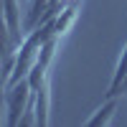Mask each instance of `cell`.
<instances>
[{"mask_svg":"<svg viewBox=\"0 0 127 127\" xmlns=\"http://www.w3.org/2000/svg\"><path fill=\"white\" fill-rule=\"evenodd\" d=\"M23 10H20V3L18 0H3V26H5V33L10 36L15 46L23 43L26 38V31H23Z\"/></svg>","mask_w":127,"mask_h":127,"instance_id":"cell-2","label":"cell"},{"mask_svg":"<svg viewBox=\"0 0 127 127\" xmlns=\"http://www.w3.org/2000/svg\"><path fill=\"white\" fill-rule=\"evenodd\" d=\"M114 114H117V97H107L87 120H84V125L87 127H107V125L114 122Z\"/></svg>","mask_w":127,"mask_h":127,"instance_id":"cell-3","label":"cell"},{"mask_svg":"<svg viewBox=\"0 0 127 127\" xmlns=\"http://www.w3.org/2000/svg\"><path fill=\"white\" fill-rule=\"evenodd\" d=\"M127 76V41H125V46L120 51V59H117V66H114V74H112V81H109V89L104 97H120V87H122V81Z\"/></svg>","mask_w":127,"mask_h":127,"instance_id":"cell-6","label":"cell"},{"mask_svg":"<svg viewBox=\"0 0 127 127\" xmlns=\"http://www.w3.org/2000/svg\"><path fill=\"white\" fill-rule=\"evenodd\" d=\"M79 20V3H69L66 8L61 10V13L54 18V28H56V36L64 38L69 33V31L74 28V23Z\"/></svg>","mask_w":127,"mask_h":127,"instance_id":"cell-5","label":"cell"},{"mask_svg":"<svg viewBox=\"0 0 127 127\" xmlns=\"http://www.w3.org/2000/svg\"><path fill=\"white\" fill-rule=\"evenodd\" d=\"M3 102H5V117H3V125L5 127H18L23 112L28 109V104L33 102V87H31L28 79H20L15 84L3 92Z\"/></svg>","mask_w":127,"mask_h":127,"instance_id":"cell-1","label":"cell"},{"mask_svg":"<svg viewBox=\"0 0 127 127\" xmlns=\"http://www.w3.org/2000/svg\"><path fill=\"white\" fill-rule=\"evenodd\" d=\"M69 3H74V0H69Z\"/></svg>","mask_w":127,"mask_h":127,"instance_id":"cell-8","label":"cell"},{"mask_svg":"<svg viewBox=\"0 0 127 127\" xmlns=\"http://www.w3.org/2000/svg\"><path fill=\"white\" fill-rule=\"evenodd\" d=\"M120 94H127V76H125V81H122V87H120Z\"/></svg>","mask_w":127,"mask_h":127,"instance_id":"cell-7","label":"cell"},{"mask_svg":"<svg viewBox=\"0 0 127 127\" xmlns=\"http://www.w3.org/2000/svg\"><path fill=\"white\" fill-rule=\"evenodd\" d=\"M33 104H36V114H38V127H46L51 122V87H48V81L33 92Z\"/></svg>","mask_w":127,"mask_h":127,"instance_id":"cell-4","label":"cell"}]
</instances>
